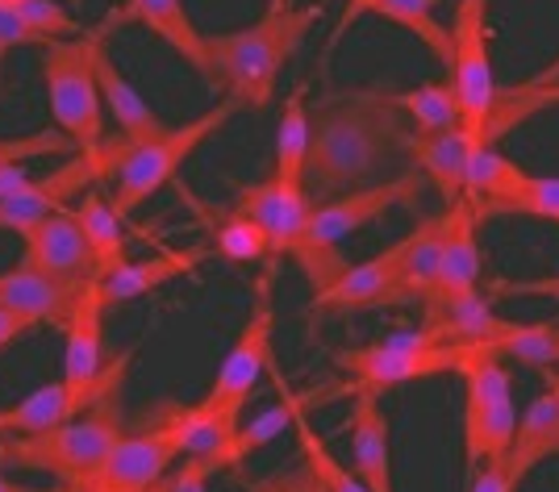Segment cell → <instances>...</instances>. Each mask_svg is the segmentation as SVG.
<instances>
[{"mask_svg":"<svg viewBox=\"0 0 559 492\" xmlns=\"http://www.w3.org/2000/svg\"><path fill=\"white\" fill-rule=\"evenodd\" d=\"M68 151L71 139L63 130H34V134H22V139H0V167L47 159V155H68Z\"/></svg>","mask_w":559,"mask_h":492,"instance_id":"36","label":"cell"},{"mask_svg":"<svg viewBox=\"0 0 559 492\" xmlns=\"http://www.w3.org/2000/svg\"><path fill=\"white\" fill-rule=\"evenodd\" d=\"M447 213H451V226H447V242H443V255H439L435 284H430V292L421 301L426 313H435V309L451 305V301H460V297L480 288V247H476L480 217H476V209L467 201L447 205Z\"/></svg>","mask_w":559,"mask_h":492,"instance_id":"14","label":"cell"},{"mask_svg":"<svg viewBox=\"0 0 559 492\" xmlns=\"http://www.w3.org/2000/svg\"><path fill=\"white\" fill-rule=\"evenodd\" d=\"M151 492H164V484H159V489H151Z\"/></svg>","mask_w":559,"mask_h":492,"instance_id":"52","label":"cell"},{"mask_svg":"<svg viewBox=\"0 0 559 492\" xmlns=\"http://www.w3.org/2000/svg\"><path fill=\"white\" fill-rule=\"evenodd\" d=\"M272 267L259 276L255 284V305H251V317H247V326L242 334L234 338L230 355L222 359V368L213 375L210 400L213 409H222L234 425H242V409H247V400L255 393L259 375L267 372V363H272V329H276V305H272Z\"/></svg>","mask_w":559,"mask_h":492,"instance_id":"10","label":"cell"},{"mask_svg":"<svg viewBox=\"0 0 559 492\" xmlns=\"http://www.w3.org/2000/svg\"><path fill=\"white\" fill-rule=\"evenodd\" d=\"M492 297H556L559 301V276H543V280H501V284H492Z\"/></svg>","mask_w":559,"mask_h":492,"instance_id":"42","label":"cell"},{"mask_svg":"<svg viewBox=\"0 0 559 492\" xmlns=\"http://www.w3.org/2000/svg\"><path fill=\"white\" fill-rule=\"evenodd\" d=\"M435 4H439V0H384V4L376 9V17H384V22L401 25V29H409V34H418L421 43H426V50L451 71V63H455V47H451V29L439 25V17H435Z\"/></svg>","mask_w":559,"mask_h":492,"instance_id":"31","label":"cell"},{"mask_svg":"<svg viewBox=\"0 0 559 492\" xmlns=\"http://www.w3.org/2000/svg\"><path fill=\"white\" fill-rule=\"evenodd\" d=\"M451 88L460 96V130L476 146L489 139V121L497 113V75L489 55V0H455V22H451Z\"/></svg>","mask_w":559,"mask_h":492,"instance_id":"9","label":"cell"},{"mask_svg":"<svg viewBox=\"0 0 559 492\" xmlns=\"http://www.w3.org/2000/svg\"><path fill=\"white\" fill-rule=\"evenodd\" d=\"M17 47H38V50H47L50 43L47 38H38L29 25L9 9V4H0V59L9 55V50H17Z\"/></svg>","mask_w":559,"mask_h":492,"instance_id":"38","label":"cell"},{"mask_svg":"<svg viewBox=\"0 0 559 492\" xmlns=\"http://www.w3.org/2000/svg\"><path fill=\"white\" fill-rule=\"evenodd\" d=\"M447 226H451V213H439L430 221H421L418 230L396 242V267H401V284L409 288L414 301H426L435 272H439V255H443Z\"/></svg>","mask_w":559,"mask_h":492,"instance_id":"26","label":"cell"},{"mask_svg":"<svg viewBox=\"0 0 559 492\" xmlns=\"http://www.w3.org/2000/svg\"><path fill=\"white\" fill-rule=\"evenodd\" d=\"M506 213H518V217H543V221H559V180H547V176H531V184L526 192L510 201V205H501L497 217H506Z\"/></svg>","mask_w":559,"mask_h":492,"instance_id":"37","label":"cell"},{"mask_svg":"<svg viewBox=\"0 0 559 492\" xmlns=\"http://www.w3.org/2000/svg\"><path fill=\"white\" fill-rule=\"evenodd\" d=\"M551 455H559V393L551 384H543V393L526 405V413H518V434L506 455L513 484H522Z\"/></svg>","mask_w":559,"mask_h":492,"instance_id":"21","label":"cell"},{"mask_svg":"<svg viewBox=\"0 0 559 492\" xmlns=\"http://www.w3.org/2000/svg\"><path fill=\"white\" fill-rule=\"evenodd\" d=\"M0 492H34V489H25V484H17V480H9V476L0 471Z\"/></svg>","mask_w":559,"mask_h":492,"instance_id":"47","label":"cell"},{"mask_svg":"<svg viewBox=\"0 0 559 492\" xmlns=\"http://www.w3.org/2000/svg\"><path fill=\"white\" fill-rule=\"evenodd\" d=\"M100 180V171L88 155H75L63 167H55L50 176H38L29 180L22 192L4 196L0 201V230H17V235H29L38 221H47L50 213L68 209V201L75 192H88V188Z\"/></svg>","mask_w":559,"mask_h":492,"instance_id":"12","label":"cell"},{"mask_svg":"<svg viewBox=\"0 0 559 492\" xmlns=\"http://www.w3.org/2000/svg\"><path fill=\"white\" fill-rule=\"evenodd\" d=\"M414 305L409 288L401 284L396 242L368 263H350L338 280L313 292V309H401Z\"/></svg>","mask_w":559,"mask_h":492,"instance_id":"13","label":"cell"},{"mask_svg":"<svg viewBox=\"0 0 559 492\" xmlns=\"http://www.w3.org/2000/svg\"><path fill=\"white\" fill-rule=\"evenodd\" d=\"M105 25L80 38H59L43 50V80H47V100L55 130H63L80 155L96 159L105 142V100L96 88V47L105 43Z\"/></svg>","mask_w":559,"mask_h":492,"instance_id":"5","label":"cell"},{"mask_svg":"<svg viewBox=\"0 0 559 492\" xmlns=\"http://www.w3.org/2000/svg\"><path fill=\"white\" fill-rule=\"evenodd\" d=\"M25 184H29L25 164H4V167H0V201H4V196H13V192H22Z\"/></svg>","mask_w":559,"mask_h":492,"instance_id":"45","label":"cell"},{"mask_svg":"<svg viewBox=\"0 0 559 492\" xmlns=\"http://www.w3.org/2000/svg\"><path fill=\"white\" fill-rule=\"evenodd\" d=\"M22 267L55 276V280H93V251L84 242V230H80L71 205L50 213L47 221H38L25 235Z\"/></svg>","mask_w":559,"mask_h":492,"instance_id":"16","label":"cell"},{"mask_svg":"<svg viewBox=\"0 0 559 492\" xmlns=\"http://www.w3.org/2000/svg\"><path fill=\"white\" fill-rule=\"evenodd\" d=\"M393 105L401 113H409L418 134H439V130H460V96L447 84H421L409 93H396Z\"/></svg>","mask_w":559,"mask_h":492,"instance_id":"32","label":"cell"},{"mask_svg":"<svg viewBox=\"0 0 559 492\" xmlns=\"http://www.w3.org/2000/svg\"><path fill=\"white\" fill-rule=\"evenodd\" d=\"M464 471L480 468L489 459H506L518 434V405H513L510 372L501 359H489L472 343L464 368Z\"/></svg>","mask_w":559,"mask_h":492,"instance_id":"8","label":"cell"},{"mask_svg":"<svg viewBox=\"0 0 559 492\" xmlns=\"http://www.w3.org/2000/svg\"><path fill=\"white\" fill-rule=\"evenodd\" d=\"M305 159H309V109H305V88H297L280 113L272 180L284 188H305Z\"/></svg>","mask_w":559,"mask_h":492,"instance_id":"29","label":"cell"},{"mask_svg":"<svg viewBox=\"0 0 559 492\" xmlns=\"http://www.w3.org/2000/svg\"><path fill=\"white\" fill-rule=\"evenodd\" d=\"M401 113L393 96L359 93L330 100L326 109L309 113V159H305V180L322 192L364 184L376 176L396 146H405ZM368 188V184H364Z\"/></svg>","mask_w":559,"mask_h":492,"instance_id":"1","label":"cell"},{"mask_svg":"<svg viewBox=\"0 0 559 492\" xmlns=\"http://www.w3.org/2000/svg\"><path fill=\"white\" fill-rule=\"evenodd\" d=\"M210 476L213 468L205 459H185L180 471L171 480H164V492H210Z\"/></svg>","mask_w":559,"mask_h":492,"instance_id":"41","label":"cell"},{"mask_svg":"<svg viewBox=\"0 0 559 492\" xmlns=\"http://www.w3.org/2000/svg\"><path fill=\"white\" fill-rule=\"evenodd\" d=\"M93 405L96 400L68 388L63 380H50V384L34 388V393L22 397L17 405L0 409V434H43V430H55V425L71 422L75 413H88Z\"/></svg>","mask_w":559,"mask_h":492,"instance_id":"23","label":"cell"},{"mask_svg":"<svg viewBox=\"0 0 559 492\" xmlns=\"http://www.w3.org/2000/svg\"><path fill=\"white\" fill-rule=\"evenodd\" d=\"M88 280H55L43 272H29V267H13V272H0V309H13L29 317L34 326L50 322V326H68L71 305L80 297V288Z\"/></svg>","mask_w":559,"mask_h":492,"instance_id":"18","label":"cell"},{"mask_svg":"<svg viewBox=\"0 0 559 492\" xmlns=\"http://www.w3.org/2000/svg\"><path fill=\"white\" fill-rule=\"evenodd\" d=\"M130 22L146 25V29H151L155 38H164L167 47L176 50L201 80H210V34H201V29L192 25L185 0H126V4H117L100 25H105V29H117V25H130Z\"/></svg>","mask_w":559,"mask_h":492,"instance_id":"15","label":"cell"},{"mask_svg":"<svg viewBox=\"0 0 559 492\" xmlns=\"http://www.w3.org/2000/svg\"><path fill=\"white\" fill-rule=\"evenodd\" d=\"M556 347H559V329H556Z\"/></svg>","mask_w":559,"mask_h":492,"instance_id":"53","label":"cell"},{"mask_svg":"<svg viewBox=\"0 0 559 492\" xmlns=\"http://www.w3.org/2000/svg\"><path fill=\"white\" fill-rule=\"evenodd\" d=\"M418 192H421V180L409 171V176H396V180H380V184L343 192V196H334L326 205H313L309 221H305L301 242L293 247V259L305 267L313 292L330 288L350 267L343 247H338L343 238H350L355 230H364V226H372L376 217H384L393 205L414 201Z\"/></svg>","mask_w":559,"mask_h":492,"instance_id":"4","label":"cell"},{"mask_svg":"<svg viewBox=\"0 0 559 492\" xmlns=\"http://www.w3.org/2000/svg\"><path fill=\"white\" fill-rule=\"evenodd\" d=\"M75 221L84 230V242L93 251V280H109L117 267H126V235H121V217L114 213L109 196L100 188L80 192V205H75Z\"/></svg>","mask_w":559,"mask_h":492,"instance_id":"24","label":"cell"},{"mask_svg":"<svg viewBox=\"0 0 559 492\" xmlns=\"http://www.w3.org/2000/svg\"><path fill=\"white\" fill-rule=\"evenodd\" d=\"M238 109H242L238 100L222 96L210 113L192 118L188 125L167 130L164 139L142 142V146H134V142H130V146L121 151L117 167L109 171V205H114L117 217H130V213L139 209V205H146V201H151L159 188L171 184L188 155H192L201 142H210L213 134H217V130H222V125L238 113Z\"/></svg>","mask_w":559,"mask_h":492,"instance_id":"6","label":"cell"},{"mask_svg":"<svg viewBox=\"0 0 559 492\" xmlns=\"http://www.w3.org/2000/svg\"><path fill=\"white\" fill-rule=\"evenodd\" d=\"M510 468H506V459H489V464H480V468L467 476V492H513Z\"/></svg>","mask_w":559,"mask_h":492,"instance_id":"40","label":"cell"},{"mask_svg":"<svg viewBox=\"0 0 559 492\" xmlns=\"http://www.w3.org/2000/svg\"><path fill=\"white\" fill-rule=\"evenodd\" d=\"M234 209L255 217L259 226L267 230L272 259H280V255H293V247L301 242L305 221L313 213V201H309L305 188H284L276 180H259V184L238 192V205Z\"/></svg>","mask_w":559,"mask_h":492,"instance_id":"17","label":"cell"},{"mask_svg":"<svg viewBox=\"0 0 559 492\" xmlns=\"http://www.w3.org/2000/svg\"><path fill=\"white\" fill-rule=\"evenodd\" d=\"M117 393L96 400L84 418H71V422L43 430V434H13V439L0 434V468L50 471L59 484L84 492L100 471V464L109 459V451L126 439Z\"/></svg>","mask_w":559,"mask_h":492,"instance_id":"3","label":"cell"},{"mask_svg":"<svg viewBox=\"0 0 559 492\" xmlns=\"http://www.w3.org/2000/svg\"><path fill=\"white\" fill-rule=\"evenodd\" d=\"M472 343H439L430 329H409V334H393L384 343L372 347H350L334 363L338 372L350 375L347 393H389L396 384H409V380H430V375L460 372L464 368Z\"/></svg>","mask_w":559,"mask_h":492,"instance_id":"7","label":"cell"},{"mask_svg":"<svg viewBox=\"0 0 559 492\" xmlns=\"http://www.w3.org/2000/svg\"><path fill=\"white\" fill-rule=\"evenodd\" d=\"M71 4H80V0H71Z\"/></svg>","mask_w":559,"mask_h":492,"instance_id":"54","label":"cell"},{"mask_svg":"<svg viewBox=\"0 0 559 492\" xmlns=\"http://www.w3.org/2000/svg\"><path fill=\"white\" fill-rule=\"evenodd\" d=\"M322 9H267L255 25L230 29V34H210V88L238 100L242 109H263L284 63L297 55L305 34L318 25Z\"/></svg>","mask_w":559,"mask_h":492,"instance_id":"2","label":"cell"},{"mask_svg":"<svg viewBox=\"0 0 559 492\" xmlns=\"http://www.w3.org/2000/svg\"><path fill=\"white\" fill-rule=\"evenodd\" d=\"M197 259L192 251H164V255L155 259H142V263H126V267H117L109 280H100V301L105 309H117L126 305V301H139L146 292H155V288H164L167 280H176V276H185L197 267Z\"/></svg>","mask_w":559,"mask_h":492,"instance_id":"25","label":"cell"},{"mask_svg":"<svg viewBox=\"0 0 559 492\" xmlns=\"http://www.w3.org/2000/svg\"><path fill=\"white\" fill-rule=\"evenodd\" d=\"M217 255L234 259V263H255V259H272V242H267V230L259 226L255 217L234 209L222 226H217V238H213Z\"/></svg>","mask_w":559,"mask_h":492,"instance_id":"34","label":"cell"},{"mask_svg":"<svg viewBox=\"0 0 559 492\" xmlns=\"http://www.w3.org/2000/svg\"><path fill=\"white\" fill-rule=\"evenodd\" d=\"M551 84H559V59L556 63H551V68H543L535 75V80H531V84H526V88H522V96H531V100H543V93H547V88H551Z\"/></svg>","mask_w":559,"mask_h":492,"instance_id":"46","label":"cell"},{"mask_svg":"<svg viewBox=\"0 0 559 492\" xmlns=\"http://www.w3.org/2000/svg\"><path fill=\"white\" fill-rule=\"evenodd\" d=\"M47 492H75V489H68V484H55V489H47Z\"/></svg>","mask_w":559,"mask_h":492,"instance_id":"49","label":"cell"},{"mask_svg":"<svg viewBox=\"0 0 559 492\" xmlns=\"http://www.w3.org/2000/svg\"><path fill=\"white\" fill-rule=\"evenodd\" d=\"M350 471L368 492H393V451H389V418L380 397L355 393L350 409Z\"/></svg>","mask_w":559,"mask_h":492,"instance_id":"19","label":"cell"},{"mask_svg":"<svg viewBox=\"0 0 559 492\" xmlns=\"http://www.w3.org/2000/svg\"><path fill=\"white\" fill-rule=\"evenodd\" d=\"M547 384H551V388L559 393V375H547Z\"/></svg>","mask_w":559,"mask_h":492,"instance_id":"48","label":"cell"},{"mask_svg":"<svg viewBox=\"0 0 559 492\" xmlns=\"http://www.w3.org/2000/svg\"><path fill=\"white\" fill-rule=\"evenodd\" d=\"M380 4H384V0H347V4H343V17H338V25H334V34H330V55H334V47L343 43V34H347L350 25L359 22L364 13H376Z\"/></svg>","mask_w":559,"mask_h":492,"instance_id":"43","label":"cell"},{"mask_svg":"<svg viewBox=\"0 0 559 492\" xmlns=\"http://www.w3.org/2000/svg\"><path fill=\"white\" fill-rule=\"evenodd\" d=\"M489 359H518V363H531V368H551L559 363L556 347V326L538 322V326H522V322H506V329L489 338V343H476Z\"/></svg>","mask_w":559,"mask_h":492,"instance_id":"30","label":"cell"},{"mask_svg":"<svg viewBox=\"0 0 559 492\" xmlns=\"http://www.w3.org/2000/svg\"><path fill=\"white\" fill-rule=\"evenodd\" d=\"M176 459H180V443L171 422L142 434H126L84 492H151L164 484Z\"/></svg>","mask_w":559,"mask_h":492,"instance_id":"11","label":"cell"},{"mask_svg":"<svg viewBox=\"0 0 559 492\" xmlns=\"http://www.w3.org/2000/svg\"><path fill=\"white\" fill-rule=\"evenodd\" d=\"M293 434H297V446H301V459L313 468V476L322 480V489H326V492H368V489H364V480H359L350 468H343V464L330 455L326 439H322V434L309 425L305 400L297 405V413H293Z\"/></svg>","mask_w":559,"mask_h":492,"instance_id":"33","label":"cell"},{"mask_svg":"<svg viewBox=\"0 0 559 492\" xmlns=\"http://www.w3.org/2000/svg\"><path fill=\"white\" fill-rule=\"evenodd\" d=\"M96 88H100V100H105V113L117 121V134L126 142H155L167 134V121L146 105V96L121 75L114 59H109V47L100 43L96 47Z\"/></svg>","mask_w":559,"mask_h":492,"instance_id":"20","label":"cell"},{"mask_svg":"<svg viewBox=\"0 0 559 492\" xmlns=\"http://www.w3.org/2000/svg\"><path fill=\"white\" fill-rule=\"evenodd\" d=\"M426 329L439 338V343H489L506 329V317H497L492 305L476 292H467L451 305L426 313Z\"/></svg>","mask_w":559,"mask_h":492,"instance_id":"28","label":"cell"},{"mask_svg":"<svg viewBox=\"0 0 559 492\" xmlns=\"http://www.w3.org/2000/svg\"><path fill=\"white\" fill-rule=\"evenodd\" d=\"M405 151L414 155V164L421 167V176L439 188L447 205L464 201V176L467 159L476 151V142L467 139L464 130H439V134H409Z\"/></svg>","mask_w":559,"mask_h":492,"instance_id":"22","label":"cell"},{"mask_svg":"<svg viewBox=\"0 0 559 492\" xmlns=\"http://www.w3.org/2000/svg\"><path fill=\"white\" fill-rule=\"evenodd\" d=\"M272 9H288V0H272Z\"/></svg>","mask_w":559,"mask_h":492,"instance_id":"50","label":"cell"},{"mask_svg":"<svg viewBox=\"0 0 559 492\" xmlns=\"http://www.w3.org/2000/svg\"><path fill=\"white\" fill-rule=\"evenodd\" d=\"M255 492H326V489H322V480L313 476V468L301 459L297 468L280 471V476H272V480H263Z\"/></svg>","mask_w":559,"mask_h":492,"instance_id":"39","label":"cell"},{"mask_svg":"<svg viewBox=\"0 0 559 492\" xmlns=\"http://www.w3.org/2000/svg\"><path fill=\"white\" fill-rule=\"evenodd\" d=\"M267 372H272V380H276L280 400H276V405H267V409H263V413H259L251 425H238V430H234V439L226 443V451L213 459V468H217V471H222V468H238V464H242L251 451H259L263 443H272L280 430H284V425H293V413H297L301 397L288 388V380L276 372V363H267Z\"/></svg>","mask_w":559,"mask_h":492,"instance_id":"27","label":"cell"},{"mask_svg":"<svg viewBox=\"0 0 559 492\" xmlns=\"http://www.w3.org/2000/svg\"><path fill=\"white\" fill-rule=\"evenodd\" d=\"M0 4H9V9H13V4H22V0H0Z\"/></svg>","mask_w":559,"mask_h":492,"instance_id":"51","label":"cell"},{"mask_svg":"<svg viewBox=\"0 0 559 492\" xmlns=\"http://www.w3.org/2000/svg\"><path fill=\"white\" fill-rule=\"evenodd\" d=\"M25 329H34V322H29V317L13 313V309H0V351H4V347H13Z\"/></svg>","mask_w":559,"mask_h":492,"instance_id":"44","label":"cell"},{"mask_svg":"<svg viewBox=\"0 0 559 492\" xmlns=\"http://www.w3.org/2000/svg\"><path fill=\"white\" fill-rule=\"evenodd\" d=\"M13 13H17L38 38H47V43L80 38V22L71 17L63 4H55V0H22V4H13Z\"/></svg>","mask_w":559,"mask_h":492,"instance_id":"35","label":"cell"}]
</instances>
